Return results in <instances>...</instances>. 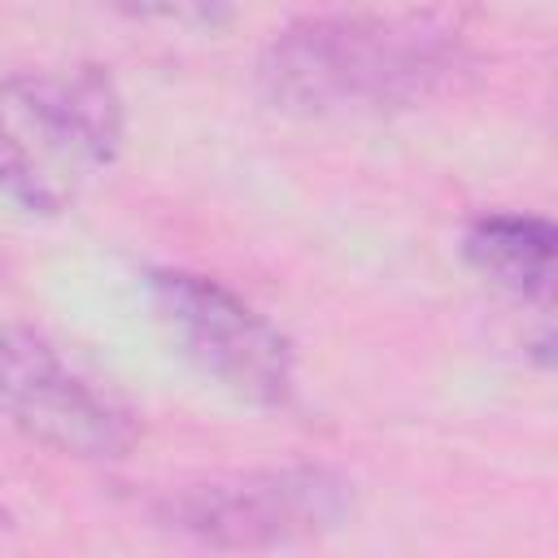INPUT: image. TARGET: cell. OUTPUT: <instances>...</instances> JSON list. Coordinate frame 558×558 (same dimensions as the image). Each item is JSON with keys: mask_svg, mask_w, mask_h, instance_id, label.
<instances>
[{"mask_svg": "<svg viewBox=\"0 0 558 558\" xmlns=\"http://www.w3.org/2000/svg\"><path fill=\"white\" fill-rule=\"evenodd\" d=\"M466 61V39L432 13L310 17L262 48L257 87L301 118L397 113L445 92Z\"/></svg>", "mask_w": 558, "mask_h": 558, "instance_id": "6da1fadb", "label": "cell"}, {"mask_svg": "<svg viewBox=\"0 0 558 558\" xmlns=\"http://www.w3.org/2000/svg\"><path fill=\"white\" fill-rule=\"evenodd\" d=\"M126 109L100 65L0 78V196L26 214L70 209L122 153Z\"/></svg>", "mask_w": 558, "mask_h": 558, "instance_id": "7a4b0ae2", "label": "cell"}, {"mask_svg": "<svg viewBox=\"0 0 558 558\" xmlns=\"http://www.w3.org/2000/svg\"><path fill=\"white\" fill-rule=\"evenodd\" d=\"M153 514L214 549H279L344 527L353 514V488L327 466H270L174 488Z\"/></svg>", "mask_w": 558, "mask_h": 558, "instance_id": "3957f363", "label": "cell"}, {"mask_svg": "<svg viewBox=\"0 0 558 558\" xmlns=\"http://www.w3.org/2000/svg\"><path fill=\"white\" fill-rule=\"evenodd\" d=\"M148 296L183 357L253 405H288L296 357L288 336L244 296L196 270H153Z\"/></svg>", "mask_w": 558, "mask_h": 558, "instance_id": "277c9868", "label": "cell"}, {"mask_svg": "<svg viewBox=\"0 0 558 558\" xmlns=\"http://www.w3.org/2000/svg\"><path fill=\"white\" fill-rule=\"evenodd\" d=\"M0 414L31 440L87 462H113L135 445L131 414L22 327H0Z\"/></svg>", "mask_w": 558, "mask_h": 558, "instance_id": "5b68a950", "label": "cell"}, {"mask_svg": "<svg viewBox=\"0 0 558 558\" xmlns=\"http://www.w3.org/2000/svg\"><path fill=\"white\" fill-rule=\"evenodd\" d=\"M554 244V222L541 214H484L466 227L462 253L497 288L523 301H549Z\"/></svg>", "mask_w": 558, "mask_h": 558, "instance_id": "8992f818", "label": "cell"}, {"mask_svg": "<svg viewBox=\"0 0 558 558\" xmlns=\"http://www.w3.org/2000/svg\"><path fill=\"white\" fill-rule=\"evenodd\" d=\"M131 17L192 26V31H218L231 17V0H113Z\"/></svg>", "mask_w": 558, "mask_h": 558, "instance_id": "52a82bcc", "label": "cell"}, {"mask_svg": "<svg viewBox=\"0 0 558 558\" xmlns=\"http://www.w3.org/2000/svg\"><path fill=\"white\" fill-rule=\"evenodd\" d=\"M0 527H9V514H4V506H0Z\"/></svg>", "mask_w": 558, "mask_h": 558, "instance_id": "ba28073f", "label": "cell"}]
</instances>
